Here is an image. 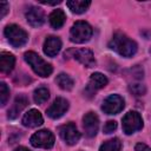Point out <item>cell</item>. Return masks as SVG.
Here are the masks:
<instances>
[{
    "label": "cell",
    "instance_id": "cell-17",
    "mask_svg": "<svg viewBox=\"0 0 151 151\" xmlns=\"http://www.w3.org/2000/svg\"><path fill=\"white\" fill-rule=\"evenodd\" d=\"M66 5L71 9L72 13L81 14L87 11V8L91 5V1H88V0H68L66 2Z\"/></svg>",
    "mask_w": 151,
    "mask_h": 151
},
{
    "label": "cell",
    "instance_id": "cell-25",
    "mask_svg": "<svg viewBox=\"0 0 151 151\" xmlns=\"http://www.w3.org/2000/svg\"><path fill=\"white\" fill-rule=\"evenodd\" d=\"M116 129H117V123H116L114 120H109V122L105 123L103 131H104V133H111V132H113Z\"/></svg>",
    "mask_w": 151,
    "mask_h": 151
},
{
    "label": "cell",
    "instance_id": "cell-22",
    "mask_svg": "<svg viewBox=\"0 0 151 151\" xmlns=\"http://www.w3.org/2000/svg\"><path fill=\"white\" fill-rule=\"evenodd\" d=\"M50 98V91L46 87H38L33 93V99L37 104H42Z\"/></svg>",
    "mask_w": 151,
    "mask_h": 151
},
{
    "label": "cell",
    "instance_id": "cell-12",
    "mask_svg": "<svg viewBox=\"0 0 151 151\" xmlns=\"http://www.w3.org/2000/svg\"><path fill=\"white\" fill-rule=\"evenodd\" d=\"M44 53L48 57H55L60 50H61V41L58 37H54V35H51V37H47L45 42H44Z\"/></svg>",
    "mask_w": 151,
    "mask_h": 151
},
{
    "label": "cell",
    "instance_id": "cell-14",
    "mask_svg": "<svg viewBox=\"0 0 151 151\" xmlns=\"http://www.w3.org/2000/svg\"><path fill=\"white\" fill-rule=\"evenodd\" d=\"M42 123H44V118L41 113L35 109L29 110L22 117V124L27 127H37V126H40Z\"/></svg>",
    "mask_w": 151,
    "mask_h": 151
},
{
    "label": "cell",
    "instance_id": "cell-19",
    "mask_svg": "<svg viewBox=\"0 0 151 151\" xmlns=\"http://www.w3.org/2000/svg\"><path fill=\"white\" fill-rule=\"evenodd\" d=\"M48 20H50V24H51V26L53 28H60L65 24L66 15H65V13H64L63 9H54L50 14Z\"/></svg>",
    "mask_w": 151,
    "mask_h": 151
},
{
    "label": "cell",
    "instance_id": "cell-6",
    "mask_svg": "<svg viewBox=\"0 0 151 151\" xmlns=\"http://www.w3.org/2000/svg\"><path fill=\"white\" fill-rule=\"evenodd\" d=\"M31 144L34 147L51 149L54 145V136L50 130H40L31 137Z\"/></svg>",
    "mask_w": 151,
    "mask_h": 151
},
{
    "label": "cell",
    "instance_id": "cell-2",
    "mask_svg": "<svg viewBox=\"0 0 151 151\" xmlns=\"http://www.w3.org/2000/svg\"><path fill=\"white\" fill-rule=\"evenodd\" d=\"M24 58L26 60V63L31 66V68L40 77H48L53 68L51 66V64H48L47 61H45L39 54H37L33 51H28L24 54Z\"/></svg>",
    "mask_w": 151,
    "mask_h": 151
},
{
    "label": "cell",
    "instance_id": "cell-8",
    "mask_svg": "<svg viewBox=\"0 0 151 151\" xmlns=\"http://www.w3.org/2000/svg\"><path fill=\"white\" fill-rule=\"evenodd\" d=\"M123 109H124V99L118 94L109 96L101 105V110L107 114H117Z\"/></svg>",
    "mask_w": 151,
    "mask_h": 151
},
{
    "label": "cell",
    "instance_id": "cell-15",
    "mask_svg": "<svg viewBox=\"0 0 151 151\" xmlns=\"http://www.w3.org/2000/svg\"><path fill=\"white\" fill-rule=\"evenodd\" d=\"M27 104H28V100H27V98H26L25 96H19V97H17L15 100H14V103L12 104L11 109L8 110L7 117H8L9 119L17 118V117L19 116V113L26 107Z\"/></svg>",
    "mask_w": 151,
    "mask_h": 151
},
{
    "label": "cell",
    "instance_id": "cell-24",
    "mask_svg": "<svg viewBox=\"0 0 151 151\" xmlns=\"http://www.w3.org/2000/svg\"><path fill=\"white\" fill-rule=\"evenodd\" d=\"M9 98V88L5 83H0V104L1 106H5L7 100Z\"/></svg>",
    "mask_w": 151,
    "mask_h": 151
},
{
    "label": "cell",
    "instance_id": "cell-11",
    "mask_svg": "<svg viewBox=\"0 0 151 151\" xmlns=\"http://www.w3.org/2000/svg\"><path fill=\"white\" fill-rule=\"evenodd\" d=\"M27 22L33 27H40L45 21V14L39 7H29L25 13Z\"/></svg>",
    "mask_w": 151,
    "mask_h": 151
},
{
    "label": "cell",
    "instance_id": "cell-20",
    "mask_svg": "<svg viewBox=\"0 0 151 151\" xmlns=\"http://www.w3.org/2000/svg\"><path fill=\"white\" fill-rule=\"evenodd\" d=\"M55 83L58 84V86L61 88V90H65V91H70L72 90L74 83H73V79L66 74V73H60L55 78Z\"/></svg>",
    "mask_w": 151,
    "mask_h": 151
},
{
    "label": "cell",
    "instance_id": "cell-21",
    "mask_svg": "<svg viewBox=\"0 0 151 151\" xmlns=\"http://www.w3.org/2000/svg\"><path fill=\"white\" fill-rule=\"evenodd\" d=\"M120 149H122L120 140L118 138H112V139L104 142L100 145L99 151H120Z\"/></svg>",
    "mask_w": 151,
    "mask_h": 151
},
{
    "label": "cell",
    "instance_id": "cell-1",
    "mask_svg": "<svg viewBox=\"0 0 151 151\" xmlns=\"http://www.w3.org/2000/svg\"><path fill=\"white\" fill-rule=\"evenodd\" d=\"M109 46L111 50L116 51L118 54L125 58H130L134 55L137 52V44L132 39H130L127 35L120 32H117L112 37L111 41L109 42Z\"/></svg>",
    "mask_w": 151,
    "mask_h": 151
},
{
    "label": "cell",
    "instance_id": "cell-28",
    "mask_svg": "<svg viewBox=\"0 0 151 151\" xmlns=\"http://www.w3.org/2000/svg\"><path fill=\"white\" fill-rule=\"evenodd\" d=\"M14 151H29V150L25 146H18L17 149H14Z\"/></svg>",
    "mask_w": 151,
    "mask_h": 151
},
{
    "label": "cell",
    "instance_id": "cell-27",
    "mask_svg": "<svg viewBox=\"0 0 151 151\" xmlns=\"http://www.w3.org/2000/svg\"><path fill=\"white\" fill-rule=\"evenodd\" d=\"M134 151H151V149L144 143H138L134 146Z\"/></svg>",
    "mask_w": 151,
    "mask_h": 151
},
{
    "label": "cell",
    "instance_id": "cell-26",
    "mask_svg": "<svg viewBox=\"0 0 151 151\" xmlns=\"http://www.w3.org/2000/svg\"><path fill=\"white\" fill-rule=\"evenodd\" d=\"M8 9H9L8 2H7V1H1V2H0V18H4V17L7 14Z\"/></svg>",
    "mask_w": 151,
    "mask_h": 151
},
{
    "label": "cell",
    "instance_id": "cell-4",
    "mask_svg": "<svg viewBox=\"0 0 151 151\" xmlns=\"http://www.w3.org/2000/svg\"><path fill=\"white\" fill-rule=\"evenodd\" d=\"M5 35L9 44L14 47L24 46L28 40V34L25 29H22L18 25H8L5 27Z\"/></svg>",
    "mask_w": 151,
    "mask_h": 151
},
{
    "label": "cell",
    "instance_id": "cell-7",
    "mask_svg": "<svg viewBox=\"0 0 151 151\" xmlns=\"http://www.w3.org/2000/svg\"><path fill=\"white\" fill-rule=\"evenodd\" d=\"M58 131H59V136L61 137V139L68 145H74L80 139V133L73 123H67V124L61 125L58 129Z\"/></svg>",
    "mask_w": 151,
    "mask_h": 151
},
{
    "label": "cell",
    "instance_id": "cell-10",
    "mask_svg": "<svg viewBox=\"0 0 151 151\" xmlns=\"http://www.w3.org/2000/svg\"><path fill=\"white\" fill-rule=\"evenodd\" d=\"M68 110V101L63 98V97H58L53 104L47 109V116L52 119H58L61 116H64V113Z\"/></svg>",
    "mask_w": 151,
    "mask_h": 151
},
{
    "label": "cell",
    "instance_id": "cell-5",
    "mask_svg": "<svg viewBox=\"0 0 151 151\" xmlns=\"http://www.w3.org/2000/svg\"><path fill=\"white\" fill-rule=\"evenodd\" d=\"M142 127H143V119L138 112L129 111L123 117V131L126 134H132L133 132L142 130Z\"/></svg>",
    "mask_w": 151,
    "mask_h": 151
},
{
    "label": "cell",
    "instance_id": "cell-3",
    "mask_svg": "<svg viewBox=\"0 0 151 151\" xmlns=\"http://www.w3.org/2000/svg\"><path fill=\"white\" fill-rule=\"evenodd\" d=\"M92 37V27L86 21H77L70 31V39L76 44H84Z\"/></svg>",
    "mask_w": 151,
    "mask_h": 151
},
{
    "label": "cell",
    "instance_id": "cell-23",
    "mask_svg": "<svg viewBox=\"0 0 151 151\" xmlns=\"http://www.w3.org/2000/svg\"><path fill=\"white\" fill-rule=\"evenodd\" d=\"M129 90H130V92H131L132 94H134V96H143V94H145V92H146L145 85H143V84H140V83L131 84V85L129 86Z\"/></svg>",
    "mask_w": 151,
    "mask_h": 151
},
{
    "label": "cell",
    "instance_id": "cell-16",
    "mask_svg": "<svg viewBox=\"0 0 151 151\" xmlns=\"http://www.w3.org/2000/svg\"><path fill=\"white\" fill-rule=\"evenodd\" d=\"M15 58L9 52H1L0 54V70L2 73H9L14 68Z\"/></svg>",
    "mask_w": 151,
    "mask_h": 151
},
{
    "label": "cell",
    "instance_id": "cell-9",
    "mask_svg": "<svg viewBox=\"0 0 151 151\" xmlns=\"http://www.w3.org/2000/svg\"><path fill=\"white\" fill-rule=\"evenodd\" d=\"M83 126L87 137H94L99 129V119L94 112H87L83 117Z\"/></svg>",
    "mask_w": 151,
    "mask_h": 151
},
{
    "label": "cell",
    "instance_id": "cell-18",
    "mask_svg": "<svg viewBox=\"0 0 151 151\" xmlns=\"http://www.w3.org/2000/svg\"><path fill=\"white\" fill-rule=\"evenodd\" d=\"M107 78L100 73V72H96L93 74H91L90 77V84H88V87L92 88V90H99V88H103L107 85Z\"/></svg>",
    "mask_w": 151,
    "mask_h": 151
},
{
    "label": "cell",
    "instance_id": "cell-13",
    "mask_svg": "<svg viewBox=\"0 0 151 151\" xmlns=\"http://www.w3.org/2000/svg\"><path fill=\"white\" fill-rule=\"evenodd\" d=\"M73 57L76 60H78L85 67H93L96 65V60H94V57H93V53L91 50H87V48L77 50L74 52Z\"/></svg>",
    "mask_w": 151,
    "mask_h": 151
}]
</instances>
